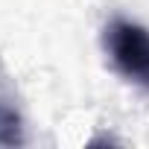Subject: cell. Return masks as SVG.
Here are the masks:
<instances>
[{
    "label": "cell",
    "instance_id": "cell-2",
    "mask_svg": "<svg viewBox=\"0 0 149 149\" xmlns=\"http://www.w3.org/2000/svg\"><path fill=\"white\" fill-rule=\"evenodd\" d=\"M24 143V120L9 100H0V146Z\"/></svg>",
    "mask_w": 149,
    "mask_h": 149
},
{
    "label": "cell",
    "instance_id": "cell-1",
    "mask_svg": "<svg viewBox=\"0 0 149 149\" xmlns=\"http://www.w3.org/2000/svg\"><path fill=\"white\" fill-rule=\"evenodd\" d=\"M105 53L111 56V64L134 85L149 88V29H143L134 21L114 18L105 26Z\"/></svg>",
    "mask_w": 149,
    "mask_h": 149
}]
</instances>
